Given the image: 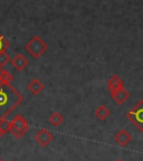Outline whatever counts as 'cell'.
<instances>
[{
  "label": "cell",
  "mask_w": 143,
  "mask_h": 161,
  "mask_svg": "<svg viewBox=\"0 0 143 161\" xmlns=\"http://www.w3.org/2000/svg\"><path fill=\"white\" fill-rule=\"evenodd\" d=\"M114 139H115V142L120 147H126L131 142V140H132V136L129 133L128 130L122 129V130H120L118 133L115 134Z\"/></svg>",
  "instance_id": "ba28073f"
},
{
  "label": "cell",
  "mask_w": 143,
  "mask_h": 161,
  "mask_svg": "<svg viewBox=\"0 0 143 161\" xmlns=\"http://www.w3.org/2000/svg\"><path fill=\"white\" fill-rule=\"evenodd\" d=\"M116 161H123V160H121V159H118V160H116Z\"/></svg>",
  "instance_id": "d6986e66"
},
{
  "label": "cell",
  "mask_w": 143,
  "mask_h": 161,
  "mask_svg": "<svg viewBox=\"0 0 143 161\" xmlns=\"http://www.w3.org/2000/svg\"><path fill=\"white\" fill-rule=\"evenodd\" d=\"M94 113H95V116L98 119V120L105 121L106 119L110 116L111 112H110V110H108V108H106L105 105H100L95 110V112H94Z\"/></svg>",
  "instance_id": "8fae6325"
},
{
  "label": "cell",
  "mask_w": 143,
  "mask_h": 161,
  "mask_svg": "<svg viewBox=\"0 0 143 161\" xmlns=\"http://www.w3.org/2000/svg\"><path fill=\"white\" fill-rule=\"evenodd\" d=\"M111 97L113 98L115 101V103H118V105H123L130 97V93L124 87H121L111 92Z\"/></svg>",
  "instance_id": "8992f818"
},
{
  "label": "cell",
  "mask_w": 143,
  "mask_h": 161,
  "mask_svg": "<svg viewBox=\"0 0 143 161\" xmlns=\"http://www.w3.org/2000/svg\"><path fill=\"white\" fill-rule=\"evenodd\" d=\"M28 131H29V123L23 115L17 114L10 121V133L16 139L23 138Z\"/></svg>",
  "instance_id": "7a4b0ae2"
},
{
  "label": "cell",
  "mask_w": 143,
  "mask_h": 161,
  "mask_svg": "<svg viewBox=\"0 0 143 161\" xmlns=\"http://www.w3.org/2000/svg\"><path fill=\"white\" fill-rule=\"evenodd\" d=\"M9 47H10V43L6 39L5 36L0 34V53L1 52H6Z\"/></svg>",
  "instance_id": "2e32d148"
},
{
  "label": "cell",
  "mask_w": 143,
  "mask_h": 161,
  "mask_svg": "<svg viewBox=\"0 0 143 161\" xmlns=\"http://www.w3.org/2000/svg\"><path fill=\"white\" fill-rule=\"evenodd\" d=\"M10 58L9 54H7V52H1L0 53V67H3L5 65H7L8 63H10Z\"/></svg>",
  "instance_id": "5bb4252c"
},
{
  "label": "cell",
  "mask_w": 143,
  "mask_h": 161,
  "mask_svg": "<svg viewBox=\"0 0 143 161\" xmlns=\"http://www.w3.org/2000/svg\"><path fill=\"white\" fill-rule=\"evenodd\" d=\"M3 136H5V134H3V131L0 130V139L3 138Z\"/></svg>",
  "instance_id": "e0dca14e"
},
{
  "label": "cell",
  "mask_w": 143,
  "mask_h": 161,
  "mask_svg": "<svg viewBox=\"0 0 143 161\" xmlns=\"http://www.w3.org/2000/svg\"><path fill=\"white\" fill-rule=\"evenodd\" d=\"M3 67H0V75H1V72H3ZM0 85H3V84L0 83Z\"/></svg>",
  "instance_id": "ac0fdd59"
},
{
  "label": "cell",
  "mask_w": 143,
  "mask_h": 161,
  "mask_svg": "<svg viewBox=\"0 0 143 161\" xmlns=\"http://www.w3.org/2000/svg\"><path fill=\"white\" fill-rule=\"evenodd\" d=\"M45 86L44 84L40 82L38 78H33L31 80H29V83L27 84V90L29 91L33 95H38L44 91Z\"/></svg>",
  "instance_id": "9c48e42d"
},
{
  "label": "cell",
  "mask_w": 143,
  "mask_h": 161,
  "mask_svg": "<svg viewBox=\"0 0 143 161\" xmlns=\"http://www.w3.org/2000/svg\"><path fill=\"white\" fill-rule=\"evenodd\" d=\"M10 63H11V66H13L16 70L21 72V70H24L29 65V60H28L27 58H26V56L23 55V54H17L13 59L10 60Z\"/></svg>",
  "instance_id": "52a82bcc"
},
{
  "label": "cell",
  "mask_w": 143,
  "mask_h": 161,
  "mask_svg": "<svg viewBox=\"0 0 143 161\" xmlns=\"http://www.w3.org/2000/svg\"><path fill=\"white\" fill-rule=\"evenodd\" d=\"M126 119L139 131L143 132V100H140L133 108L126 113Z\"/></svg>",
  "instance_id": "277c9868"
},
{
  "label": "cell",
  "mask_w": 143,
  "mask_h": 161,
  "mask_svg": "<svg viewBox=\"0 0 143 161\" xmlns=\"http://www.w3.org/2000/svg\"><path fill=\"white\" fill-rule=\"evenodd\" d=\"M54 134L47 129H41L35 134V141L39 144L41 148H46L49 146V143L53 141Z\"/></svg>",
  "instance_id": "5b68a950"
},
{
  "label": "cell",
  "mask_w": 143,
  "mask_h": 161,
  "mask_svg": "<svg viewBox=\"0 0 143 161\" xmlns=\"http://www.w3.org/2000/svg\"><path fill=\"white\" fill-rule=\"evenodd\" d=\"M48 120H49V123H52L54 126H59L64 122V116L59 112H54V113H52Z\"/></svg>",
  "instance_id": "7c38bea8"
},
{
  "label": "cell",
  "mask_w": 143,
  "mask_h": 161,
  "mask_svg": "<svg viewBox=\"0 0 143 161\" xmlns=\"http://www.w3.org/2000/svg\"><path fill=\"white\" fill-rule=\"evenodd\" d=\"M23 101V94L11 84L0 85V120L7 118Z\"/></svg>",
  "instance_id": "6da1fadb"
},
{
  "label": "cell",
  "mask_w": 143,
  "mask_h": 161,
  "mask_svg": "<svg viewBox=\"0 0 143 161\" xmlns=\"http://www.w3.org/2000/svg\"><path fill=\"white\" fill-rule=\"evenodd\" d=\"M48 48V45L44 42L39 36H34L25 45V49L27 50L34 58H39L45 53Z\"/></svg>",
  "instance_id": "3957f363"
},
{
  "label": "cell",
  "mask_w": 143,
  "mask_h": 161,
  "mask_svg": "<svg viewBox=\"0 0 143 161\" xmlns=\"http://www.w3.org/2000/svg\"><path fill=\"white\" fill-rule=\"evenodd\" d=\"M124 87V80L120 77L118 75H112L107 80V88L108 91L113 92V91L118 90V88Z\"/></svg>",
  "instance_id": "30bf717a"
},
{
  "label": "cell",
  "mask_w": 143,
  "mask_h": 161,
  "mask_svg": "<svg viewBox=\"0 0 143 161\" xmlns=\"http://www.w3.org/2000/svg\"><path fill=\"white\" fill-rule=\"evenodd\" d=\"M0 161H3V160H1V159H0Z\"/></svg>",
  "instance_id": "ffe728a7"
},
{
  "label": "cell",
  "mask_w": 143,
  "mask_h": 161,
  "mask_svg": "<svg viewBox=\"0 0 143 161\" xmlns=\"http://www.w3.org/2000/svg\"><path fill=\"white\" fill-rule=\"evenodd\" d=\"M14 80V76L13 74L10 73L9 70L3 69L1 72V75H0V83L3 85H6V84H11V82Z\"/></svg>",
  "instance_id": "4fadbf2b"
},
{
  "label": "cell",
  "mask_w": 143,
  "mask_h": 161,
  "mask_svg": "<svg viewBox=\"0 0 143 161\" xmlns=\"http://www.w3.org/2000/svg\"><path fill=\"white\" fill-rule=\"evenodd\" d=\"M0 130L3 131V133L6 134L10 132V122L6 119H1L0 120Z\"/></svg>",
  "instance_id": "9a60e30c"
}]
</instances>
